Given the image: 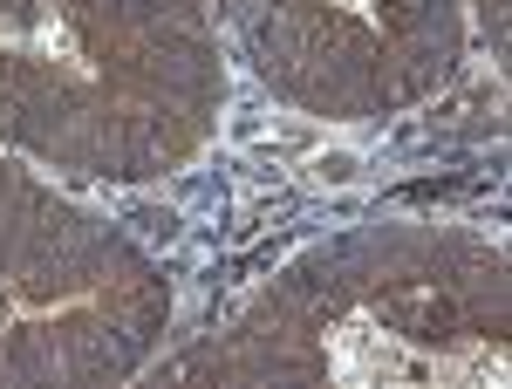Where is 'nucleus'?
<instances>
[{"label":"nucleus","mask_w":512,"mask_h":389,"mask_svg":"<svg viewBox=\"0 0 512 389\" xmlns=\"http://www.w3.org/2000/svg\"><path fill=\"white\" fill-rule=\"evenodd\" d=\"M355 7H362V0H355Z\"/></svg>","instance_id":"f257e3e1"}]
</instances>
